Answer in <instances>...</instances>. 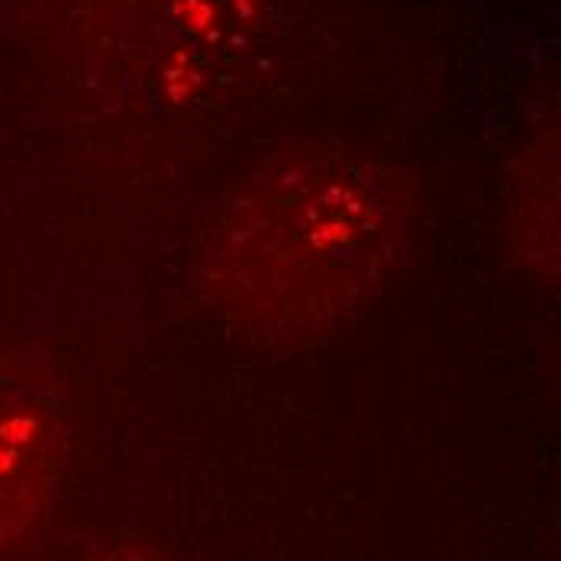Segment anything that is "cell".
<instances>
[{
  "label": "cell",
  "instance_id": "2",
  "mask_svg": "<svg viewBox=\"0 0 561 561\" xmlns=\"http://www.w3.org/2000/svg\"><path fill=\"white\" fill-rule=\"evenodd\" d=\"M65 471V400L53 371L0 345V549L30 536Z\"/></svg>",
  "mask_w": 561,
  "mask_h": 561
},
{
  "label": "cell",
  "instance_id": "3",
  "mask_svg": "<svg viewBox=\"0 0 561 561\" xmlns=\"http://www.w3.org/2000/svg\"><path fill=\"white\" fill-rule=\"evenodd\" d=\"M101 561H162L156 559L152 552H142V549H119V552H113V556H107V559Z\"/></svg>",
  "mask_w": 561,
  "mask_h": 561
},
{
  "label": "cell",
  "instance_id": "1",
  "mask_svg": "<svg viewBox=\"0 0 561 561\" xmlns=\"http://www.w3.org/2000/svg\"><path fill=\"white\" fill-rule=\"evenodd\" d=\"M403 242L385 171L327 152L265 171L236 197L207 252V287L239 327L300 342L355 317Z\"/></svg>",
  "mask_w": 561,
  "mask_h": 561
}]
</instances>
